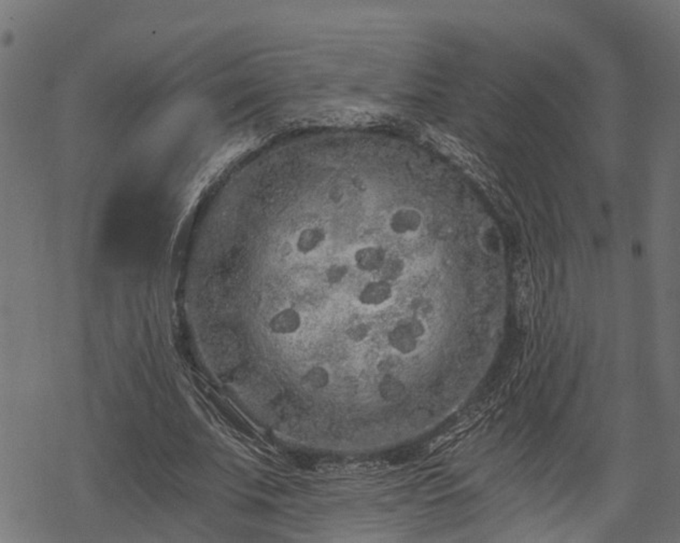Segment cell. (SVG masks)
<instances>
[{"label": "cell", "mask_w": 680, "mask_h": 543, "mask_svg": "<svg viewBox=\"0 0 680 543\" xmlns=\"http://www.w3.org/2000/svg\"><path fill=\"white\" fill-rule=\"evenodd\" d=\"M393 296L392 284L378 279L366 284L360 291L357 300L364 306H380Z\"/></svg>", "instance_id": "6da1fadb"}, {"label": "cell", "mask_w": 680, "mask_h": 543, "mask_svg": "<svg viewBox=\"0 0 680 543\" xmlns=\"http://www.w3.org/2000/svg\"><path fill=\"white\" fill-rule=\"evenodd\" d=\"M302 316L292 307L281 309L271 317L269 329L277 336H291L296 333L302 327Z\"/></svg>", "instance_id": "7a4b0ae2"}, {"label": "cell", "mask_w": 680, "mask_h": 543, "mask_svg": "<svg viewBox=\"0 0 680 543\" xmlns=\"http://www.w3.org/2000/svg\"><path fill=\"white\" fill-rule=\"evenodd\" d=\"M353 260L359 271L364 273L379 272L387 260V252L378 246H365L355 252Z\"/></svg>", "instance_id": "3957f363"}, {"label": "cell", "mask_w": 680, "mask_h": 543, "mask_svg": "<svg viewBox=\"0 0 680 543\" xmlns=\"http://www.w3.org/2000/svg\"><path fill=\"white\" fill-rule=\"evenodd\" d=\"M422 217L418 210L412 208H401L390 218V228L395 234L414 233L420 229Z\"/></svg>", "instance_id": "277c9868"}, {"label": "cell", "mask_w": 680, "mask_h": 543, "mask_svg": "<svg viewBox=\"0 0 680 543\" xmlns=\"http://www.w3.org/2000/svg\"><path fill=\"white\" fill-rule=\"evenodd\" d=\"M387 343L401 355L407 356L418 349L419 338L404 327L401 321L397 324L387 336Z\"/></svg>", "instance_id": "5b68a950"}, {"label": "cell", "mask_w": 680, "mask_h": 543, "mask_svg": "<svg viewBox=\"0 0 680 543\" xmlns=\"http://www.w3.org/2000/svg\"><path fill=\"white\" fill-rule=\"evenodd\" d=\"M325 239L326 233L323 229L319 227L304 229L296 239V250L302 254H311L321 247Z\"/></svg>", "instance_id": "8992f818"}, {"label": "cell", "mask_w": 680, "mask_h": 543, "mask_svg": "<svg viewBox=\"0 0 680 543\" xmlns=\"http://www.w3.org/2000/svg\"><path fill=\"white\" fill-rule=\"evenodd\" d=\"M378 393L385 401L394 402L403 399L406 393L404 383L392 374H385L378 384Z\"/></svg>", "instance_id": "52a82bcc"}, {"label": "cell", "mask_w": 680, "mask_h": 543, "mask_svg": "<svg viewBox=\"0 0 680 543\" xmlns=\"http://www.w3.org/2000/svg\"><path fill=\"white\" fill-rule=\"evenodd\" d=\"M330 382V374L326 368L315 366L309 368L302 376V383L307 388L321 391L326 388Z\"/></svg>", "instance_id": "ba28073f"}, {"label": "cell", "mask_w": 680, "mask_h": 543, "mask_svg": "<svg viewBox=\"0 0 680 543\" xmlns=\"http://www.w3.org/2000/svg\"><path fill=\"white\" fill-rule=\"evenodd\" d=\"M404 272H405V262L399 258H387L381 269H379L380 279L389 281V283L399 281L403 276Z\"/></svg>", "instance_id": "9c48e42d"}, {"label": "cell", "mask_w": 680, "mask_h": 543, "mask_svg": "<svg viewBox=\"0 0 680 543\" xmlns=\"http://www.w3.org/2000/svg\"><path fill=\"white\" fill-rule=\"evenodd\" d=\"M348 274V267L342 263H333L325 271L326 281L333 285L342 283Z\"/></svg>", "instance_id": "30bf717a"}, {"label": "cell", "mask_w": 680, "mask_h": 543, "mask_svg": "<svg viewBox=\"0 0 680 543\" xmlns=\"http://www.w3.org/2000/svg\"><path fill=\"white\" fill-rule=\"evenodd\" d=\"M370 328L367 324L357 323L347 329L346 334L349 340L355 343H361L370 336Z\"/></svg>", "instance_id": "8fae6325"}]
</instances>
